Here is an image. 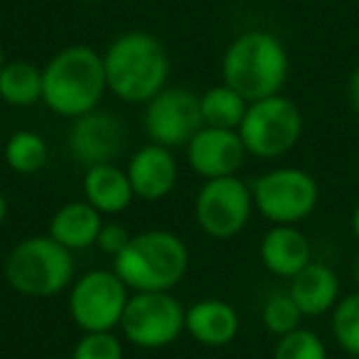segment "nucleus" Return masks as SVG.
Masks as SVG:
<instances>
[{
  "label": "nucleus",
  "instance_id": "nucleus-1",
  "mask_svg": "<svg viewBox=\"0 0 359 359\" xmlns=\"http://www.w3.org/2000/svg\"><path fill=\"white\" fill-rule=\"evenodd\" d=\"M106 86L123 104H148L168 86L170 55L155 35L130 30L104 52Z\"/></svg>",
  "mask_w": 359,
  "mask_h": 359
},
{
  "label": "nucleus",
  "instance_id": "nucleus-2",
  "mask_svg": "<svg viewBox=\"0 0 359 359\" xmlns=\"http://www.w3.org/2000/svg\"><path fill=\"white\" fill-rule=\"evenodd\" d=\"M106 89L104 55L89 45L65 47L42 67V104L62 118L99 109Z\"/></svg>",
  "mask_w": 359,
  "mask_h": 359
},
{
  "label": "nucleus",
  "instance_id": "nucleus-3",
  "mask_svg": "<svg viewBox=\"0 0 359 359\" xmlns=\"http://www.w3.org/2000/svg\"><path fill=\"white\" fill-rule=\"evenodd\" d=\"M288 72V50L269 30L241 32L222 57V81L239 91L249 104L280 94Z\"/></svg>",
  "mask_w": 359,
  "mask_h": 359
},
{
  "label": "nucleus",
  "instance_id": "nucleus-4",
  "mask_svg": "<svg viewBox=\"0 0 359 359\" xmlns=\"http://www.w3.org/2000/svg\"><path fill=\"white\" fill-rule=\"evenodd\" d=\"M190 269L187 244L175 231L148 229L133 234L114 259V271L133 293H170Z\"/></svg>",
  "mask_w": 359,
  "mask_h": 359
},
{
  "label": "nucleus",
  "instance_id": "nucleus-5",
  "mask_svg": "<svg viewBox=\"0 0 359 359\" xmlns=\"http://www.w3.org/2000/svg\"><path fill=\"white\" fill-rule=\"evenodd\" d=\"M3 273L15 293L25 298H52L72 288L74 259L50 234L25 236L6 256Z\"/></svg>",
  "mask_w": 359,
  "mask_h": 359
},
{
  "label": "nucleus",
  "instance_id": "nucleus-6",
  "mask_svg": "<svg viewBox=\"0 0 359 359\" xmlns=\"http://www.w3.org/2000/svg\"><path fill=\"white\" fill-rule=\"evenodd\" d=\"M246 153L254 158H280L290 153L303 135V114L298 104L283 94L251 101L239 126Z\"/></svg>",
  "mask_w": 359,
  "mask_h": 359
},
{
  "label": "nucleus",
  "instance_id": "nucleus-7",
  "mask_svg": "<svg viewBox=\"0 0 359 359\" xmlns=\"http://www.w3.org/2000/svg\"><path fill=\"white\" fill-rule=\"evenodd\" d=\"M254 210L271 224H295L308 219L320 200V187L300 168H276L259 175L251 185Z\"/></svg>",
  "mask_w": 359,
  "mask_h": 359
},
{
  "label": "nucleus",
  "instance_id": "nucleus-8",
  "mask_svg": "<svg viewBox=\"0 0 359 359\" xmlns=\"http://www.w3.org/2000/svg\"><path fill=\"white\" fill-rule=\"evenodd\" d=\"M128 298V285L114 269H96L72 283L67 305L81 332H114L121 325Z\"/></svg>",
  "mask_w": 359,
  "mask_h": 359
},
{
  "label": "nucleus",
  "instance_id": "nucleus-9",
  "mask_svg": "<svg viewBox=\"0 0 359 359\" xmlns=\"http://www.w3.org/2000/svg\"><path fill=\"white\" fill-rule=\"evenodd\" d=\"M118 330L140 349L170 347L185 332V308L170 293H133Z\"/></svg>",
  "mask_w": 359,
  "mask_h": 359
},
{
  "label": "nucleus",
  "instance_id": "nucleus-10",
  "mask_svg": "<svg viewBox=\"0 0 359 359\" xmlns=\"http://www.w3.org/2000/svg\"><path fill=\"white\" fill-rule=\"evenodd\" d=\"M251 212H254L251 185H246L236 175L205 180V185L195 197V219L212 239H234L249 224Z\"/></svg>",
  "mask_w": 359,
  "mask_h": 359
},
{
  "label": "nucleus",
  "instance_id": "nucleus-11",
  "mask_svg": "<svg viewBox=\"0 0 359 359\" xmlns=\"http://www.w3.org/2000/svg\"><path fill=\"white\" fill-rule=\"evenodd\" d=\"M200 96L185 86H165L145 104L143 128L150 143L165 148H185L202 128Z\"/></svg>",
  "mask_w": 359,
  "mask_h": 359
},
{
  "label": "nucleus",
  "instance_id": "nucleus-12",
  "mask_svg": "<svg viewBox=\"0 0 359 359\" xmlns=\"http://www.w3.org/2000/svg\"><path fill=\"white\" fill-rule=\"evenodd\" d=\"M128 130L121 116L104 109H94L89 114L72 121L67 133L69 155L84 168L114 163L126 148Z\"/></svg>",
  "mask_w": 359,
  "mask_h": 359
},
{
  "label": "nucleus",
  "instance_id": "nucleus-13",
  "mask_svg": "<svg viewBox=\"0 0 359 359\" xmlns=\"http://www.w3.org/2000/svg\"><path fill=\"white\" fill-rule=\"evenodd\" d=\"M185 153L190 168L205 180L236 175L249 155L239 130L210 128V126H202L192 135L190 143L185 145Z\"/></svg>",
  "mask_w": 359,
  "mask_h": 359
},
{
  "label": "nucleus",
  "instance_id": "nucleus-14",
  "mask_svg": "<svg viewBox=\"0 0 359 359\" xmlns=\"http://www.w3.org/2000/svg\"><path fill=\"white\" fill-rule=\"evenodd\" d=\"M133 195L143 202H158L168 197L177 185V160L172 150L158 143H148L135 150L126 165Z\"/></svg>",
  "mask_w": 359,
  "mask_h": 359
},
{
  "label": "nucleus",
  "instance_id": "nucleus-15",
  "mask_svg": "<svg viewBox=\"0 0 359 359\" xmlns=\"http://www.w3.org/2000/svg\"><path fill=\"white\" fill-rule=\"evenodd\" d=\"M261 264L280 278H293L313 261V246L295 224H273L259 246Z\"/></svg>",
  "mask_w": 359,
  "mask_h": 359
},
{
  "label": "nucleus",
  "instance_id": "nucleus-16",
  "mask_svg": "<svg viewBox=\"0 0 359 359\" xmlns=\"http://www.w3.org/2000/svg\"><path fill=\"white\" fill-rule=\"evenodd\" d=\"M185 332L205 347H226L239 334V313L222 298H202L185 310Z\"/></svg>",
  "mask_w": 359,
  "mask_h": 359
},
{
  "label": "nucleus",
  "instance_id": "nucleus-17",
  "mask_svg": "<svg viewBox=\"0 0 359 359\" xmlns=\"http://www.w3.org/2000/svg\"><path fill=\"white\" fill-rule=\"evenodd\" d=\"M288 293L305 318H318L334 310V305L339 303V278L327 264L310 261L300 273L290 278Z\"/></svg>",
  "mask_w": 359,
  "mask_h": 359
},
{
  "label": "nucleus",
  "instance_id": "nucleus-18",
  "mask_svg": "<svg viewBox=\"0 0 359 359\" xmlns=\"http://www.w3.org/2000/svg\"><path fill=\"white\" fill-rule=\"evenodd\" d=\"M104 226V215L86 200L67 202L52 215L47 234L69 251H84L96 244L99 231Z\"/></svg>",
  "mask_w": 359,
  "mask_h": 359
},
{
  "label": "nucleus",
  "instance_id": "nucleus-19",
  "mask_svg": "<svg viewBox=\"0 0 359 359\" xmlns=\"http://www.w3.org/2000/svg\"><path fill=\"white\" fill-rule=\"evenodd\" d=\"M81 190H84V200L101 215H121L135 200L128 175L116 163L86 168Z\"/></svg>",
  "mask_w": 359,
  "mask_h": 359
},
{
  "label": "nucleus",
  "instance_id": "nucleus-20",
  "mask_svg": "<svg viewBox=\"0 0 359 359\" xmlns=\"http://www.w3.org/2000/svg\"><path fill=\"white\" fill-rule=\"evenodd\" d=\"M0 99L8 106L27 109L42 101V69L27 60L6 62L0 72Z\"/></svg>",
  "mask_w": 359,
  "mask_h": 359
},
{
  "label": "nucleus",
  "instance_id": "nucleus-21",
  "mask_svg": "<svg viewBox=\"0 0 359 359\" xmlns=\"http://www.w3.org/2000/svg\"><path fill=\"white\" fill-rule=\"evenodd\" d=\"M249 109V101L234 91L231 86H226L224 81L212 89H207L200 96V114L202 123L210 128H226V130H239L244 114Z\"/></svg>",
  "mask_w": 359,
  "mask_h": 359
},
{
  "label": "nucleus",
  "instance_id": "nucleus-22",
  "mask_svg": "<svg viewBox=\"0 0 359 359\" xmlns=\"http://www.w3.org/2000/svg\"><path fill=\"white\" fill-rule=\"evenodd\" d=\"M6 165L18 175H35L50 160V148L45 138L35 130H18L8 138L6 150H3Z\"/></svg>",
  "mask_w": 359,
  "mask_h": 359
},
{
  "label": "nucleus",
  "instance_id": "nucleus-23",
  "mask_svg": "<svg viewBox=\"0 0 359 359\" xmlns=\"http://www.w3.org/2000/svg\"><path fill=\"white\" fill-rule=\"evenodd\" d=\"M332 337L347 354L359 359V290L339 298L332 310Z\"/></svg>",
  "mask_w": 359,
  "mask_h": 359
},
{
  "label": "nucleus",
  "instance_id": "nucleus-24",
  "mask_svg": "<svg viewBox=\"0 0 359 359\" xmlns=\"http://www.w3.org/2000/svg\"><path fill=\"white\" fill-rule=\"evenodd\" d=\"M305 315L300 313V308L295 305V300L290 298V293H273L261 308V320H264V327L269 330L276 337H283V334L293 332L300 327V320Z\"/></svg>",
  "mask_w": 359,
  "mask_h": 359
},
{
  "label": "nucleus",
  "instance_id": "nucleus-25",
  "mask_svg": "<svg viewBox=\"0 0 359 359\" xmlns=\"http://www.w3.org/2000/svg\"><path fill=\"white\" fill-rule=\"evenodd\" d=\"M273 359H327V347L318 332L298 327L278 337L273 347Z\"/></svg>",
  "mask_w": 359,
  "mask_h": 359
},
{
  "label": "nucleus",
  "instance_id": "nucleus-26",
  "mask_svg": "<svg viewBox=\"0 0 359 359\" xmlns=\"http://www.w3.org/2000/svg\"><path fill=\"white\" fill-rule=\"evenodd\" d=\"M72 359H123V342L114 332H84L72 349Z\"/></svg>",
  "mask_w": 359,
  "mask_h": 359
},
{
  "label": "nucleus",
  "instance_id": "nucleus-27",
  "mask_svg": "<svg viewBox=\"0 0 359 359\" xmlns=\"http://www.w3.org/2000/svg\"><path fill=\"white\" fill-rule=\"evenodd\" d=\"M130 239H133V234H130L123 224H118V222H104V226H101V231H99V239H96V246H99L106 256L116 259V256L128 246Z\"/></svg>",
  "mask_w": 359,
  "mask_h": 359
},
{
  "label": "nucleus",
  "instance_id": "nucleus-28",
  "mask_svg": "<svg viewBox=\"0 0 359 359\" xmlns=\"http://www.w3.org/2000/svg\"><path fill=\"white\" fill-rule=\"evenodd\" d=\"M347 96H349V104H352V109L357 111V116H359V65L354 67L352 76H349Z\"/></svg>",
  "mask_w": 359,
  "mask_h": 359
},
{
  "label": "nucleus",
  "instance_id": "nucleus-29",
  "mask_svg": "<svg viewBox=\"0 0 359 359\" xmlns=\"http://www.w3.org/2000/svg\"><path fill=\"white\" fill-rule=\"evenodd\" d=\"M349 226H352L354 239L359 241V202L354 205V210H352V219H349Z\"/></svg>",
  "mask_w": 359,
  "mask_h": 359
},
{
  "label": "nucleus",
  "instance_id": "nucleus-30",
  "mask_svg": "<svg viewBox=\"0 0 359 359\" xmlns=\"http://www.w3.org/2000/svg\"><path fill=\"white\" fill-rule=\"evenodd\" d=\"M6 217H8V200H6V195H3V190H0V226H3Z\"/></svg>",
  "mask_w": 359,
  "mask_h": 359
},
{
  "label": "nucleus",
  "instance_id": "nucleus-31",
  "mask_svg": "<svg viewBox=\"0 0 359 359\" xmlns=\"http://www.w3.org/2000/svg\"><path fill=\"white\" fill-rule=\"evenodd\" d=\"M354 280H357V285H359V256H357V261H354Z\"/></svg>",
  "mask_w": 359,
  "mask_h": 359
},
{
  "label": "nucleus",
  "instance_id": "nucleus-32",
  "mask_svg": "<svg viewBox=\"0 0 359 359\" xmlns=\"http://www.w3.org/2000/svg\"><path fill=\"white\" fill-rule=\"evenodd\" d=\"M3 67H6V55H3V50H0V72H3Z\"/></svg>",
  "mask_w": 359,
  "mask_h": 359
},
{
  "label": "nucleus",
  "instance_id": "nucleus-33",
  "mask_svg": "<svg viewBox=\"0 0 359 359\" xmlns=\"http://www.w3.org/2000/svg\"><path fill=\"white\" fill-rule=\"evenodd\" d=\"M81 3H101V0H81Z\"/></svg>",
  "mask_w": 359,
  "mask_h": 359
}]
</instances>
